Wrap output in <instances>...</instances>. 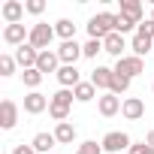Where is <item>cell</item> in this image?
Segmentation results:
<instances>
[{
    "instance_id": "cell-27",
    "label": "cell",
    "mask_w": 154,
    "mask_h": 154,
    "mask_svg": "<svg viewBox=\"0 0 154 154\" xmlns=\"http://www.w3.org/2000/svg\"><path fill=\"white\" fill-rule=\"evenodd\" d=\"M100 51H103V39H88V42L82 45V54H85V57H97Z\"/></svg>"
},
{
    "instance_id": "cell-18",
    "label": "cell",
    "mask_w": 154,
    "mask_h": 154,
    "mask_svg": "<svg viewBox=\"0 0 154 154\" xmlns=\"http://www.w3.org/2000/svg\"><path fill=\"white\" fill-rule=\"evenodd\" d=\"M30 145L36 148V154H51V148L57 145V139H54V133H36Z\"/></svg>"
},
{
    "instance_id": "cell-1",
    "label": "cell",
    "mask_w": 154,
    "mask_h": 154,
    "mask_svg": "<svg viewBox=\"0 0 154 154\" xmlns=\"http://www.w3.org/2000/svg\"><path fill=\"white\" fill-rule=\"evenodd\" d=\"M72 91L69 88H60V91H54L51 94V103H48V115L57 121V124H63L66 118H69V109H72Z\"/></svg>"
},
{
    "instance_id": "cell-10",
    "label": "cell",
    "mask_w": 154,
    "mask_h": 154,
    "mask_svg": "<svg viewBox=\"0 0 154 154\" xmlns=\"http://www.w3.org/2000/svg\"><path fill=\"white\" fill-rule=\"evenodd\" d=\"M124 48H127V39H124L118 30H115V33H109V36L103 39V51H106V54H112L115 60H121V57H124Z\"/></svg>"
},
{
    "instance_id": "cell-3",
    "label": "cell",
    "mask_w": 154,
    "mask_h": 154,
    "mask_svg": "<svg viewBox=\"0 0 154 154\" xmlns=\"http://www.w3.org/2000/svg\"><path fill=\"white\" fill-rule=\"evenodd\" d=\"M57 33H54V27L51 24H45V21H36L33 27H30V45L36 48V51H48V45H51V39H54Z\"/></svg>"
},
{
    "instance_id": "cell-35",
    "label": "cell",
    "mask_w": 154,
    "mask_h": 154,
    "mask_svg": "<svg viewBox=\"0 0 154 154\" xmlns=\"http://www.w3.org/2000/svg\"><path fill=\"white\" fill-rule=\"evenodd\" d=\"M151 21H154V9H151Z\"/></svg>"
},
{
    "instance_id": "cell-34",
    "label": "cell",
    "mask_w": 154,
    "mask_h": 154,
    "mask_svg": "<svg viewBox=\"0 0 154 154\" xmlns=\"http://www.w3.org/2000/svg\"><path fill=\"white\" fill-rule=\"evenodd\" d=\"M145 142H148V145L154 148V130H148V136H145Z\"/></svg>"
},
{
    "instance_id": "cell-26",
    "label": "cell",
    "mask_w": 154,
    "mask_h": 154,
    "mask_svg": "<svg viewBox=\"0 0 154 154\" xmlns=\"http://www.w3.org/2000/svg\"><path fill=\"white\" fill-rule=\"evenodd\" d=\"M12 72H15V57H12V54H0V75L9 79Z\"/></svg>"
},
{
    "instance_id": "cell-17",
    "label": "cell",
    "mask_w": 154,
    "mask_h": 154,
    "mask_svg": "<svg viewBox=\"0 0 154 154\" xmlns=\"http://www.w3.org/2000/svg\"><path fill=\"white\" fill-rule=\"evenodd\" d=\"M57 82H60V88H75V85H79L82 82V75H79V69H75V66H60L57 69Z\"/></svg>"
},
{
    "instance_id": "cell-7",
    "label": "cell",
    "mask_w": 154,
    "mask_h": 154,
    "mask_svg": "<svg viewBox=\"0 0 154 154\" xmlns=\"http://www.w3.org/2000/svg\"><path fill=\"white\" fill-rule=\"evenodd\" d=\"M27 39H30V30H24V24H6V27H3V42H6V45H15V48H18V45H24Z\"/></svg>"
},
{
    "instance_id": "cell-8",
    "label": "cell",
    "mask_w": 154,
    "mask_h": 154,
    "mask_svg": "<svg viewBox=\"0 0 154 154\" xmlns=\"http://www.w3.org/2000/svg\"><path fill=\"white\" fill-rule=\"evenodd\" d=\"M36 60H39V51H36L30 42H24V45H18V48H15V63H18L21 69H33V66H36Z\"/></svg>"
},
{
    "instance_id": "cell-13",
    "label": "cell",
    "mask_w": 154,
    "mask_h": 154,
    "mask_svg": "<svg viewBox=\"0 0 154 154\" xmlns=\"http://www.w3.org/2000/svg\"><path fill=\"white\" fill-rule=\"evenodd\" d=\"M15 124H18V106H15V100H3L0 103V127L12 130Z\"/></svg>"
},
{
    "instance_id": "cell-5",
    "label": "cell",
    "mask_w": 154,
    "mask_h": 154,
    "mask_svg": "<svg viewBox=\"0 0 154 154\" xmlns=\"http://www.w3.org/2000/svg\"><path fill=\"white\" fill-rule=\"evenodd\" d=\"M115 72L127 75V79H136L139 72H145V60L136 57V54H124L121 60H115Z\"/></svg>"
},
{
    "instance_id": "cell-30",
    "label": "cell",
    "mask_w": 154,
    "mask_h": 154,
    "mask_svg": "<svg viewBox=\"0 0 154 154\" xmlns=\"http://www.w3.org/2000/svg\"><path fill=\"white\" fill-rule=\"evenodd\" d=\"M24 9H27L30 15H42V12H45V0H27Z\"/></svg>"
},
{
    "instance_id": "cell-6",
    "label": "cell",
    "mask_w": 154,
    "mask_h": 154,
    "mask_svg": "<svg viewBox=\"0 0 154 154\" xmlns=\"http://www.w3.org/2000/svg\"><path fill=\"white\" fill-rule=\"evenodd\" d=\"M54 51H57V57H60V63H63V66H75V60H79V57H85V54H82V45L75 42V39L60 42Z\"/></svg>"
},
{
    "instance_id": "cell-11",
    "label": "cell",
    "mask_w": 154,
    "mask_h": 154,
    "mask_svg": "<svg viewBox=\"0 0 154 154\" xmlns=\"http://www.w3.org/2000/svg\"><path fill=\"white\" fill-rule=\"evenodd\" d=\"M121 97H115V94H103V97H97V109H100V115L103 118H115L118 112H121Z\"/></svg>"
},
{
    "instance_id": "cell-15",
    "label": "cell",
    "mask_w": 154,
    "mask_h": 154,
    "mask_svg": "<svg viewBox=\"0 0 154 154\" xmlns=\"http://www.w3.org/2000/svg\"><path fill=\"white\" fill-rule=\"evenodd\" d=\"M121 115H124L127 121H139V118H145V103H142L139 97H127V100L121 103Z\"/></svg>"
},
{
    "instance_id": "cell-33",
    "label": "cell",
    "mask_w": 154,
    "mask_h": 154,
    "mask_svg": "<svg viewBox=\"0 0 154 154\" xmlns=\"http://www.w3.org/2000/svg\"><path fill=\"white\" fill-rule=\"evenodd\" d=\"M12 154H36V148H33V145H15Z\"/></svg>"
},
{
    "instance_id": "cell-22",
    "label": "cell",
    "mask_w": 154,
    "mask_h": 154,
    "mask_svg": "<svg viewBox=\"0 0 154 154\" xmlns=\"http://www.w3.org/2000/svg\"><path fill=\"white\" fill-rule=\"evenodd\" d=\"M130 48H133V54L136 57H145V54H151L154 51V39H148V36H133V42H130Z\"/></svg>"
},
{
    "instance_id": "cell-23",
    "label": "cell",
    "mask_w": 154,
    "mask_h": 154,
    "mask_svg": "<svg viewBox=\"0 0 154 154\" xmlns=\"http://www.w3.org/2000/svg\"><path fill=\"white\" fill-rule=\"evenodd\" d=\"M54 33H57L63 42H69V39H75V24H72L69 18H60V21H54Z\"/></svg>"
},
{
    "instance_id": "cell-32",
    "label": "cell",
    "mask_w": 154,
    "mask_h": 154,
    "mask_svg": "<svg viewBox=\"0 0 154 154\" xmlns=\"http://www.w3.org/2000/svg\"><path fill=\"white\" fill-rule=\"evenodd\" d=\"M130 154H154V148L148 142H133L130 145Z\"/></svg>"
},
{
    "instance_id": "cell-19",
    "label": "cell",
    "mask_w": 154,
    "mask_h": 154,
    "mask_svg": "<svg viewBox=\"0 0 154 154\" xmlns=\"http://www.w3.org/2000/svg\"><path fill=\"white\" fill-rule=\"evenodd\" d=\"M121 15L136 21V24H142V3L139 0H121Z\"/></svg>"
},
{
    "instance_id": "cell-9",
    "label": "cell",
    "mask_w": 154,
    "mask_h": 154,
    "mask_svg": "<svg viewBox=\"0 0 154 154\" xmlns=\"http://www.w3.org/2000/svg\"><path fill=\"white\" fill-rule=\"evenodd\" d=\"M48 103H51V97H45V94H39V91H30V94L24 97V112H27V115H42V112L48 109Z\"/></svg>"
},
{
    "instance_id": "cell-24",
    "label": "cell",
    "mask_w": 154,
    "mask_h": 154,
    "mask_svg": "<svg viewBox=\"0 0 154 154\" xmlns=\"http://www.w3.org/2000/svg\"><path fill=\"white\" fill-rule=\"evenodd\" d=\"M42 79H45V75H42V72H39L36 66H33V69H24V72H21V82H24V88H30V91H36V88L42 85Z\"/></svg>"
},
{
    "instance_id": "cell-21",
    "label": "cell",
    "mask_w": 154,
    "mask_h": 154,
    "mask_svg": "<svg viewBox=\"0 0 154 154\" xmlns=\"http://www.w3.org/2000/svg\"><path fill=\"white\" fill-rule=\"evenodd\" d=\"M54 139H57V145H72V139H75V124H69V121L57 124V127H54Z\"/></svg>"
},
{
    "instance_id": "cell-16",
    "label": "cell",
    "mask_w": 154,
    "mask_h": 154,
    "mask_svg": "<svg viewBox=\"0 0 154 154\" xmlns=\"http://www.w3.org/2000/svg\"><path fill=\"white\" fill-rule=\"evenodd\" d=\"M24 3H18V0H6L3 9H0V15H3L6 24H21V15H24Z\"/></svg>"
},
{
    "instance_id": "cell-4",
    "label": "cell",
    "mask_w": 154,
    "mask_h": 154,
    "mask_svg": "<svg viewBox=\"0 0 154 154\" xmlns=\"http://www.w3.org/2000/svg\"><path fill=\"white\" fill-rule=\"evenodd\" d=\"M100 145H103V151H106V154H118V151H130V145H133V142H130V136H127L124 130H112V133H106V136H103V142H100Z\"/></svg>"
},
{
    "instance_id": "cell-20",
    "label": "cell",
    "mask_w": 154,
    "mask_h": 154,
    "mask_svg": "<svg viewBox=\"0 0 154 154\" xmlns=\"http://www.w3.org/2000/svg\"><path fill=\"white\" fill-rule=\"evenodd\" d=\"M72 97H75V103H91L97 97V88L91 85V79L88 82H79V85L72 88Z\"/></svg>"
},
{
    "instance_id": "cell-31",
    "label": "cell",
    "mask_w": 154,
    "mask_h": 154,
    "mask_svg": "<svg viewBox=\"0 0 154 154\" xmlns=\"http://www.w3.org/2000/svg\"><path fill=\"white\" fill-rule=\"evenodd\" d=\"M136 33H139V36H148V39H154V21H151V18H148V21H142V24L136 27Z\"/></svg>"
},
{
    "instance_id": "cell-28",
    "label": "cell",
    "mask_w": 154,
    "mask_h": 154,
    "mask_svg": "<svg viewBox=\"0 0 154 154\" xmlns=\"http://www.w3.org/2000/svg\"><path fill=\"white\" fill-rule=\"evenodd\" d=\"M75 154H106V151H103V145H97L94 139H88V142H82L79 148H75Z\"/></svg>"
},
{
    "instance_id": "cell-2",
    "label": "cell",
    "mask_w": 154,
    "mask_h": 154,
    "mask_svg": "<svg viewBox=\"0 0 154 154\" xmlns=\"http://www.w3.org/2000/svg\"><path fill=\"white\" fill-rule=\"evenodd\" d=\"M115 21H118V15H112V12H97V15L88 21V36H91V39H106L109 33H115Z\"/></svg>"
},
{
    "instance_id": "cell-36",
    "label": "cell",
    "mask_w": 154,
    "mask_h": 154,
    "mask_svg": "<svg viewBox=\"0 0 154 154\" xmlns=\"http://www.w3.org/2000/svg\"><path fill=\"white\" fill-rule=\"evenodd\" d=\"M151 91H154V85H151Z\"/></svg>"
},
{
    "instance_id": "cell-25",
    "label": "cell",
    "mask_w": 154,
    "mask_h": 154,
    "mask_svg": "<svg viewBox=\"0 0 154 154\" xmlns=\"http://www.w3.org/2000/svg\"><path fill=\"white\" fill-rule=\"evenodd\" d=\"M130 82H133V79L115 72V82H112V91H109V94H115V97H118V94H127V91H130Z\"/></svg>"
},
{
    "instance_id": "cell-29",
    "label": "cell",
    "mask_w": 154,
    "mask_h": 154,
    "mask_svg": "<svg viewBox=\"0 0 154 154\" xmlns=\"http://www.w3.org/2000/svg\"><path fill=\"white\" fill-rule=\"evenodd\" d=\"M136 27H139V24H136V21H130V18H124V15H118V21H115V30H118L121 36H124V33H130V30H136Z\"/></svg>"
},
{
    "instance_id": "cell-14",
    "label": "cell",
    "mask_w": 154,
    "mask_h": 154,
    "mask_svg": "<svg viewBox=\"0 0 154 154\" xmlns=\"http://www.w3.org/2000/svg\"><path fill=\"white\" fill-rule=\"evenodd\" d=\"M63 63H60V57H57V51H39V60H36V69L42 72V75H48V72H54L57 75V69H60Z\"/></svg>"
},
{
    "instance_id": "cell-12",
    "label": "cell",
    "mask_w": 154,
    "mask_h": 154,
    "mask_svg": "<svg viewBox=\"0 0 154 154\" xmlns=\"http://www.w3.org/2000/svg\"><path fill=\"white\" fill-rule=\"evenodd\" d=\"M112 82H115V69H109V66H97L94 72H91V85L94 88H100V91H112Z\"/></svg>"
}]
</instances>
